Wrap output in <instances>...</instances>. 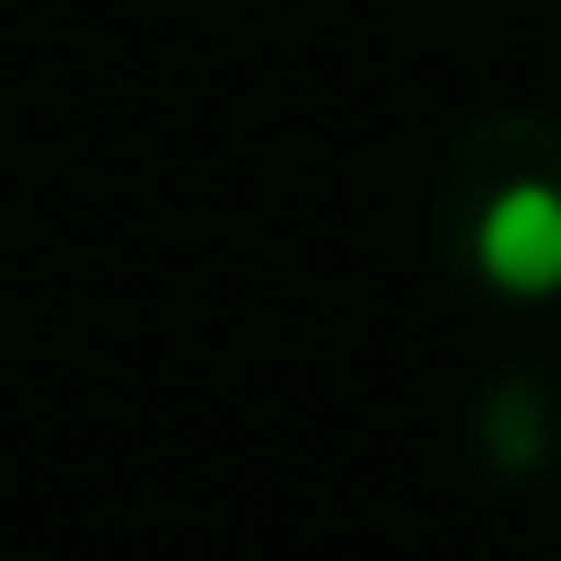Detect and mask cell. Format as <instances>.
Returning <instances> with one entry per match:
<instances>
[{
    "label": "cell",
    "mask_w": 561,
    "mask_h": 561,
    "mask_svg": "<svg viewBox=\"0 0 561 561\" xmlns=\"http://www.w3.org/2000/svg\"><path fill=\"white\" fill-rule=\"evenodd\" d=\"M473 263L508 298H552L561 289V193L552 184H508L473 228Z\"/></svg>",
    "instance_id": "obj_1"
},
{
    "label": "cell",
    "mask_w": 561,
    "mask_h": 561,
    "mask_svg": "<svg viewBox=\"0 0 561 561\" xmlns=\"http://www.w3.org/2000/svg\"><path fill=\"white\" fill-rule=\"evenodd\" d=\"M535 447H543L535 394H500V403H491V456H500V465H535Z\"/></svg>",
    "instance_id": "obj_2"
}]
</instances>
